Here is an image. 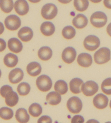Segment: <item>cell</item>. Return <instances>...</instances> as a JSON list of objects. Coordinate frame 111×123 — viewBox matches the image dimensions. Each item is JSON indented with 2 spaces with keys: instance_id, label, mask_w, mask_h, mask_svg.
<instances>
[{
  "instance_id": "19",
  "label": "cell",
  "mask_w": 111,
  "mask_h": 123,
  "mask_svg": "<svg viewBox=\"0 0 111 123\" xmlns=\"http://www.w3.org/2000/svg\"><path fill=\"white\" fill-rule=\"evenodd\" d=\"M83 84L82 80L79 78H75L71 80L70 82V89L74 94H79L82 91L81 87Z\"/></svg>"
},
{
  "instance_id": "34",
  "label": "cell",
  "mask_w": 111,
  "mask_h": 123,
  "mask_svg": "<svg viewBox=\"0 0 111 123\" xmlns=\"http://www.w3.org/2000/svg\"><path fill=\"white\" fill-rule=\"evenodd\" d=\"M52 120L51 118L47 116H43L41 117L38 121V123H51Z\"/></svg>"
},
{
  "instance_id": "41",
  "label": "cell",
  "mask_w": 111,
  "mask_h": 123,
  "mask_svg": "<svg viewBox=\"0 0 111 123\" xmlns=\"http://www.w3.org/2000/svg\"><path fill=\"white\" fill-rule=\"evenodd\" d=\"M29 2L32 3H37L40 2L41 0H28Z\"/></svg>"
},
{
  "instance_id": "29",
  "label": "cell",
  "mask_w": 111,
  "mask_h": 123,
  "mask_svg": "<svg viewBox=\"0 0 111 123\" xmlns=\"http://www.w3.org/2000/svg\"><path fill=\"white\" fill-rule=\"evenodd\" d=\"M76 34V31L71 26H67L65 27L62 31V35L64 38L70 40L75 37Z\"/></svg>"
},
{
  "instance_id": "44",
  "label": "cell",
  "mask_w": 111,
  "mask_h": 123,
  "mask_svg": "<svg viewBox=\"0 0 111 123\" xmlns=\"http://www.w3.org/2000/svg\"><path fill=\"white\" fill-rule=\"evenodd\" d=\"M109 105H110V108L111 109V101H110V104H109Z\"/></svg>"
},
{
  "instance_id": "22",
  "label": "cell",
  "mask_w": 111,
  "mask_h": 123,
  "mask_svg": "<svg viewBox=\"0 0 111 123\" xmlns=\"http://www.w3.org/2000/svg\"><path fill=\"white\" fill-rule=\"evenodd\" d=\"M15 117L18 122L21 123H27L29 120L30 117L27 110L24 108H20L16 111Z\"/></svg>"
},
{
  "instance_id": "6",
  "label": "cell",
  "mask_w": 111,
  "mask_h": 123,
  "mask_svg": "<svg viewBox=\"0 0 111 123\" xmlns=\"http://www.w3.org/2000/svg\"><path fill=\"white\" fill-rule=\"evenodd\" d=\"M5 25L10 31H15L20 27L21 21L20 18L15 15L8 16L5 20Z\"/></svg>"
},
{
  "instance_id": "11",
  "label": "cell",
  "mask_w": 111,
  "mask_h": 123,
  "mask_svg": "<svg viewBox=\"0 0 111 123\" xmlns=\"http://www.w3.org/2000/svg\"><path fill=\"white\" fill-rule=\"evenodd\" d=\"M93 103L94 105L97 109H103L106 108L108 106V98L104 94L99 93L94 97Z\"/></svg>"
},
{
  "instance_id": "17",
  "label": "cell",
  "mask_w": 111,
  "mask_h": 123,
  "mask_svg": "<svg viewBox=\"0 0 111 123\" xmlns=\"http://www.w3.org/2000/svg\"><path fill=\"white\" fill-rule=\"evenodd\" d=\"M26 71L30 76H37L41 73L42 71L41 65L37 62H31L27 65Z\"/></svg>"
},
{
  "instance_id": "3",
  "label": "cell",
  "mask_w": 111,
  "mask_h": 123,
  "mask_svg": "<svg viewBox=\"0 0 111 123\" xmlns=\"http://www.w3.org/2000/svg\"><path fill=\"white\" fill-rule=\"evenodd\" d=\"M58 9L55 5L48 3L45 5L41 9V15L46 20H52L57 16Z\"/></svg>"
},
{
  "instance_id": "8",
  "label": "cell",
  "mask_w": 111,
  "mask_h": 123,
  "mask_svg": "<svg viewBox=\"0 0 111 123\" xmlns=\"http://www.w3.org/2000/svg\"><path fill=\"white\" fill-rule=\"evenodd\" d=\"M81 90L83 94L87 97H91L96 94L99 90V86L94 81H88L83 84Z\"/></svg>"
},
{
  "instance_id": "15",
  "label": "cell",
  "mask_w": 111,
  "mask_h": 123,
  "mask_svg": "<svg viewBox=\"0 0 111 123\" xmlns=\"http://www.w3.org/2000/svg\"><path fill=\"white\" fill-rule=\"evenodd\" d=\"M77 62L80 66L83 67H89L92 63V58L89 54L82 53L78 56Z\"/></svg>"
},
{
  "instance_id": "4",
  "label": "cell",
  "mask_w": 111,
  "mask_h": 123,
  "mask_svg": "<svg viewBox=\"0 0 111 123\" xmlns=\"http://www.w3.org/2000/svg\"><path fill=\"white\" fill-rule=\"evenodd\" d=\"M36 84L39 90L43 92L49 91L52 86V80L46 75L39 76L37 79Z\"/></svg>"
},
{
  "instance_id": "2",
  "label": "cell",
  "mask_w": 111,
  "mask_h": 123,
  "mask_svg": "<svg viewBox=\"0 0 111 123\" xmlns=\"http://www.w3.org/2000/svg\"><path fill=\"white\" fill-rule=\"evenodd\" d=\"M107 21V15L101 11L95 12L91 15L90 18L91 24L97 28H101L104 26Z\"/></svg>"
},
{
  "instance_id": "25",
  "label": "cell",
  "mask_w": 111,
  "mask_h": 123,
  "mask_svg": "<svg viewBox=\"0 0 111 123\" xmlns=\"http://www.w3.org/2000/svg\"><path fill=\"white\" fill-rule=\"evenodd\" d=\"M54 88L55 91L60 95H64L68 91L67 83L64 80H59L55 83Z\"/></svg>"
},
{
  "instance_id": "35",
  "label": "cell",
  "mask_w": 111,
  "mask_h": 123,
  "mask_svg": "<svg viewBox=\"0 0 111 123\" xmlns=\"http://www.w3.org/2000/svg\"><path fill=\"white\" fill-rule=\"evenodd\" d=\"M84 122L83 117L81 115H76L73 117L71 120L72 123H83Z\"/></svg>"
},
{
  "instance_id": "40",
  "label": "cell",
  "mask_w": 111,
  "mask_h": 123,
  "mask_svg": "<svg viewBox=\"0 0 111 123\" xmlns=\"http://www.w3.org/2000/svg\"><path fill=\"white\" fill-rule=\"evenodd\" d=\"M60 3L63 4H67L70 3L72 0H58Z\"/></svg>"
},
{
  "instance_id": "42",
  "label": "cell",
  "mask_w": 111,
  "mask_h": 123,
  "mask_svg": "<svg viewBox=\"0 0 111 123\" xmlns=\"http://www.w3.org/2000/svg\"><path fill=\"white\" fill-rule=\"evenodd\" d=\"M91 2L94 3H98L100 2L102 0H90Z\"/></svg>"
},
{
  "instance_id": "7",
  "label": "cell",
  "mask_w": 111,
  "mask_h": 123,
  "mask_svg": "<svg viewBox=\"0 0 111 123\" xmlns=\"http://www.w3.org/2000/svg\"><path fill=\"white\" fill-rule=\"evenodd\" d=\"M100 44L99 38L95 35H89L83 41L84 47L87 50L93 51L97 49Z\"/></svg>"
},
{
  "instance_id": "9",
  "label": "cell",
  "mask_w": 111,
  "mask_h": 123,
  "mask_svg": "<svg viewBox=\"0 0 111 123\" xmlns=\"http://www.w3.org/2000/svg\"><path fill=\"white\" fill-rule=\"evenodd\" d=\"M76 56V50L71 47H68L65 49L62 54V60L68 64L72 63L75 60Z\"/></svg>"
},
{
  "instance_id": "37",
  "label": "cell",
  "mask_w": 111,
  "mask_h": 123,
  "mask_svg": "<svg viewBox=\"0 0 111 123\" xmlns=\"http://www.w3.org/2000/svg\"><path fill=\"white\" fill-rule=\"evenodd\" d=\"M104 4L106 8L111 9V0H104Z\"/></svg>"
},
{
  "instance_id": "1",
  "label": "cell",
  "mask_w": 111,
  "mask_h": 123,
  "mask_svg": "<svg viewBox=\"0 0 111 123\" xmlns=\"http://www.w3.org/2000/svg\"><path fill=\"white\" fill-rule=\"evenodd\" d=\"M94 61L99 65L106 63L111 59V51L106 47H103L97 50L94 54Z\"/></svg>"
},
{
  "instance_id": "20",
  "label": "cell",
  "mask_w": 111,
  "mask_h": 123,
  "mask_svg": "<svg viewBox=\"0 0 111 123\" xmlns=\"http://www.w3.org/2000/svg\"><path fill=\"white\" fill-rule=\"evenodd\" d=\"M61 96L60 94L56 92H50L46 97L47 103L51 105H56L61 102Z\"/></svg>"
},
{
  "instance_id": "24",
  "label": "cell",
  "mask_w": 111,
  "mask_h": 123,
  "mask_svg": "<svg viewBox=\"0 0 111 123\" xmlns=\"http://www.w3.org/2000/svg\"><path fill=\"white\" fill-rule=\"evenodd\" d=\"M19 100L18 94L13 91L9 92L5 97V102L7 105L9 107H14L17 105Z\"/></svg>"
},
{
  "instance_id": "30",
  "label": "cell",
  "mask_w": 111,
  "mask_h": 123,
  "mask_svg": "<svg viewBox=\"0 0 111 123\" xmlns=\"http://www.w3.org/2000/svg\"><path fill=\"white\" fill-rule=\"evenodd\" d=\"M14 116V112L11 109L8 107H2L0 109V117L5 120H9Z\"/></svg>"
},
{
  "instance_id": "12",
  "label": "cell",
  "mask_w": 111,
  "mask_h": 123,
  "mask_svg": "<svg viewBox=\"0 0 111 123\" xmlns=\"http://www.w3.org/2000/svg\"><path fill=\"white\" fill-rule=\"evenodd\" d=\"M23 71L19 68H16L9 73V79L12 84H16L21 82L23 78Z\"/></svg>"
},
{
  "instance_id": "38",
  "label": "cell",
  "mask_w": 111,
  "mask_h": 123,
  "mask_svg": "<svg viewBox=\"0 0 111 123\" xmlns=\"http://www.w3.org/2000/svg\"><path fill=\"white\" fill-rule=\"evenodd\" d=\"M107 32L109 36L111 37V23L109 24L107 27Z\"/></svg>"
},
{
  "instance_id": "33",
  "label": "cell",
  "mask_w": 111,
  "mask_h": 123,
  "mask_svg": "<svg viewBox=\"0 0 111 123\" xmlns=\"http://www.w3.org/2000/svg\"><path fill=\"white\" fill-rule=\"evenodd\" d=\"M13 91L12 87L9 85H5L3 86L0 89V94L1 97L5 98L6 95L11 91Z\"/></svg>"
},
{
  "instance_id": "5",
  "label": "cell",
  "mask_w": 111,
  "mask_h": 123,
  "mask_svg": "<svg viewBox=\"0 0 111 123\" xmlns=\"http://www.w3.org/2000/svg\"><path fill=\"white\" fill-rule=\"evenodd\" d=\"M67 106L70 112L73 114H78L82 110L83 103L79 97H73L68 100Z\"/></svg>"
},
{
  "instance_id": "13",
  "label": "cell",
  "mask_w": 111,
  "mask_h": 123,
  "mask_svg": "<svg viewBox=\"0 0 111 123\" xmlns=\"http://www.w3.org/2000/svg\"><path fill=\"white\" fill-rule=\"evenodd\" d=\"M33 35L32 30L28 27H24L21 28L18 33V37L25 42L30 41L32 39Z\"/></svg>"
},
{
  "instance_id": "21",
  "label": "cell",
  "mask_w": 111,
  "mask_h": 123,
  "mask_svg": "<svg viewBox=\"0 0 111 123\" xmlns=\"http://www.w3.org/2000/svg\"><path fill=\"white\" fill-rule=\"evenodd\" d=\"M18 58L14 54L9 53L5 56L4 58V64L7 67L14 68L18 64Z\"/></svg>"
},
{
  "instance_id": "10",
  "label": "cell",
  "mask_w": 111,
  "mask_h": 123,
  "mask_svg": "<svg viewBox=\"0 0 111 123\" xmlns=\"http://www.w3.org/2000/svg\"><path fill=\"white\" fill-rule=\"evenodd\" d=\"M14 8L18 14L24 16L29 11V6L26 0H17L14 3Z\"/></svg>"
},
{
  "instance_id": "16",
  "label": "cell",
  "mask_w": 111,
  "mask_h": 123,
  "mask_svg": "<svg viewBox=\"0 0 111 123\" xmlns=\"http://www.w3.org/2000/svg\"><path fill=\"white\" fill-rule=\"evenodd\" d=\"M88 24V18L83 14H78L72 20L73 25L78 29H82L85 28Z\"/></svg>"
},
{
  "instance_id": "32",
  "label": "cell",
  "mask_w": 111,
  "mask_h": 123,
  "mask_svg": "<svg viewBox=\"0 0 111 123\" xmlns=\"http://www.w3.org/2000/svg\"><path fill=\"white\" fill-rule=\"evenodd\" d=\"M101 89L105 94L111 95V78L104 80L101 85Z\"/></svg>"
},
{
  "instance_id": "18",
  "label": "cell",
  "mask_w": 111,
  "mask_h": 123,
  "mask_svg": "<svg viewBox=\"0 0 111 123\" xmlns=\"http://www.w3.org/2000/svg\"><path fill=\"white\" fill-rule=\"evenodd\" d=\"M40 30L42 34L46 36H50L54 33L56 28L54 25L50 21H45L41 25Z\"/></svg>"
},
{
  "instance_id": "36",
  "label": "cell",
  "mask_w": 111,
  "mask_h": 123,
  "mask_svg": "<svg viewBox=\"0 0 111 123\" xmlns=\"http://www.w3.org/2000/svg\"><path fill=\"white\" fill-rule=\"evenodd\" d=\"M6 43L3 39L0 38V52H3L6 49Z\"/></svg>"
},
{
  "instance_id": "31",
  "label": "cell",
  "mask_w": 111,
  "mask_h": 123,
  "mask_svg": "<svg viewBox=\"0 0 111 123\" xmlns=\"http://www.w3.org/2000/svg\"><path fill=\"white\" fill-rule=\"evenodd\" d=\"M30 89V86L28 83L22 82L18 85L17 91L21 96H25L29 93Z\"/></svg>"
},
{
  "instance_id": "27",
  "label": "cell",
  "mask_w": 111,
  "mask_h": 123,
  "mask_svg": "<svg viewBox=\"0 0 111 123\" xmlns=\"http://www.w3.org/2000/svg\"><path fill=\"white\" fill-rule=\"evenodd\" d=\"M88 0H74V6L76 10L83 12L88 9L89 6Z\"/></svg>"
},
{
  "instance_id": "39",
  "label": "cell",
  "mask_w": 111,
  "mask_h": 123,
  "mask_svg": "<svg viewBox=\"0 0 111 123\" xmlns=\"http://www.w3.org/2000/svg\"><path fill=\"white\" fill-rule=\"evenodd\" d=\"M5 30L4 26L3 25V24L0 22V35L3 33Z\"/></svg>"
},
{
  "instance_id": "43",
  "label": "cell",
  "mask_w": 111,
  "mask_h": 123,
  "mask_svg": "<svg viewBox=\"0 0 111 123\" xmlns=\"http://www.w3.org/2000/svg\"><path fill=\"white\" fill-rule=\"evenodd\" d=\"M1 70L0 69V78L1 77Z\"/></svg>"
},
{
  "instance_id": "28",
  "label": "cell",
  "mask_w": 111,
  "mask_h": 123,
  "mask_svg": "<svg viewBox=\"0 0 111 123\" xmlns=\"http://www.w3.org/2000/svg\"><path fill=\"white\" fill-rule=\"evenodd\" d=\"M42 112V109L41 106L38 103H33L29 108V112L33 117H38L41 115Z\"/></svg>"
},
{
  "instance_id": "26",
  "label": "cell",
  "mask_w": 111,
  "mask_h": 123,
  "mask_svg": "<svg viewBox=\"0 0 111 123\" xmlns=\"http://www.w3.org/2000/svg\"><path fill=\"white\" fill-rule=\"evenodd\" d=\"M14 7L13 0H0V8L4 12L8 13L12 11Z\"/></svg>"
},
{
  "instance_id": "23",
  "label": "cell",
  "mask_w": 111,
  "mask_h": 123,
  "mask_svg": "<svg viewBox=\"0 0 111 123\" xmlns=\"http://www.w3.org/2000/svg\"><path fill=\"white\" fill-rule=\"evenodd\" d=\"M38 56L42 61H46L50 60L52 56V50L50 47L43 46L38 50Z\"/></svg>"
},
{
  "instance_id": "14",
  "label": "cell",
  "mask_w": 111,
  "mask_h": 123,
  "mask_svg": "<svg viewBox=\"0 0 111 123\" xmlns=\"http://www.w3.org/2000/svg\"><path fill=\"white\" fill-rule=\"evenodd\" d=\"M8 47L12 52L18 53L22 50L23 45L20 40L17 38H12L8 41Z\"/></svg>"
}]
</instances>
